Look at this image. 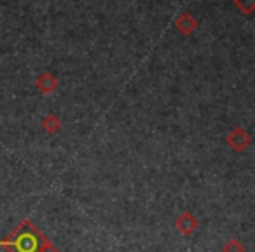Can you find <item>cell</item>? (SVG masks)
<instances>
[{
  "mask_svg": "<svg viewBox=\"0 0 255 252\" xmlns=\"http://www.w3.org/2000/svg\"><path fill=\"white\" fill-rule=\"evenodd\" d=\"M46 240L32 221H23L5 240H0V245L9 252H39Z\"/></svg>",
  "mask_w": 255,
  "mask_h": 252,
  "instance_id": "6da1fadb",
  "label": "cell"
},
{
  "mask_svg": "<svg viewBox=\"0 0 255 252\" xmlns=\"http://www.w3.org/2000/svg\"><path fill=\"white\" fill-rule=\"evenodd\" d=\"M175 226H177V230L180 231L182 235H191L198 230L199 221L196 219L191 212H182L180 216L177 217V221H175Z\"/></svg>",
  "mask_w": 255,
  "mask_h": 252,
  "instance_id": "7a4b0ae2",
  "label": "cell"
},
{
  "mask_svg": "<svg viewBox=\"0 0 255 252\" xmlns=\"http://www.w3.org/2000/svg\"><path fill=\"white\" fill-rule=\"evenodd\" d=\"M224 252H245V247L240 244V240L231 238V240L224 245Z\"/></svg>",
  "mask_w": 255,
  "mask_h": 252,
  "instance_id": "3957f363",
  "label": "cell"
},
{
  "mask_svg": "<svg viewBox=\"0 0 255 252\" xmlns=\"http://www.w3.org/2000/svg\"><path fill=\"white\" fill-rule=\"evenodd\" d=\"M39 252H60V251H58V249L54 247V245L51 244L49 240H46V244H44L42 247H40V251H39Z\"/></svg>",
  "mask_w": 255,
  "mask_h": 252,
  "instance_id": "277c9868",
  "label": "cell"
}]
</instances>
